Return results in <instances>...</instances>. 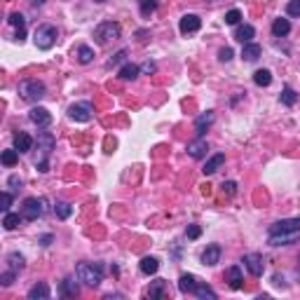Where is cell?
Listing matches in <instances>:
<instances>
[{
	"instance_id": "obj_1",
	"label": "cell",
	"mask_w": 300,
	"mask_h": 300,
	"mask_svg": "<svg viewBox=\"0 0 300 300\" xmlns=\"http://www.w3.org/2000/svg\"><path fill=\"white\" fill-rule=\"evenodd\" d=\"M56 146V139L49 131H38V157H36V169L40 174L49 172V155Z\"/></svg>"
},
{
	"instance_id": "obj_2",
	"label": "cell",
	"mask_w": 300,
	"mask_h": 300,
	"mask_svg": "<svg viewBox=\"0 0 300 300\" xmlns=\"http://www.w3.org/2000/svg\"><path fill=\"white\" fill-rule=\"evenodd\" d=\"M19 96L28 101V104H38V101H43L47 96V87H45L43 80H36V78H28V80H21L17 87Z\"/></svg>"
},
{
	"instance_id": "obj_3",
	"label": "cell",
	"mask_w": 300,
	"mask_h": 300,
	"mask_svg": "<svg viewBox=\"0 0 300 300\" xmlns=\"http://www.w3.org/2000/svg\"><path fill=\"white\" fill-rule=\"evenodd\" d=\"M104 275H106V270L101 263H80L78 268H75V277H78L82 284H87V286H92V288L104 282Z\"/></svg>"
},
{
	"instance_id": "obj_4",
	"label": "cell",
	"mask_w": 300,
	"mask_h": 300,
	"mask_svg": "<svg viewBox=\"0 0 300 300\" xmlns=\"http://www.w3.org/2000/svg\"><path fill=\"white\" fill-rule=\"evenodd\" d=\"M120 36H122V28H120L117 21H104V24H98L94 28V40L98 45H108L113 40H117Z\"/></svg>"
},
{
	"instance_id": "obj_5",
	"label": "cell",
	"mask_w": 300,
	"mask_h": 300,
	"mask_svg": "<svg viewBox=\"0 0 300 300\" xmlns=\"http://www.w3.org/2000/svg\"><path fill=\"white\" fill-rule=\"evenodd\" d=\"M45 211H47V199H43V197H28V199H24V207H21L24 221H38V218L45 216Z\"/></svg>"
},
{
	"instance_id": "obj_6",
	"label": "cell",
	"mask_w": 300,
	"mask_h": 300,
	"mask_svg": "<svg viewBox=\"0 0 300 300\" xmlns=\"http://www.w3.org/2000/svg\"><path fill=\"white\" fill-rule=\"evenodd\" d=\"M56 26L52 24H43V26H38L36 33H33V43H36L38 49H52L56 43Z\"/></svg>"
},
{
	"instance_id": "obj_7",
	"label": "cell",
	"mask_w": 300,
	"mask_h": 300,
	"mask_svg": "<svg viewBox=\"0 0 300 300\" xmlns=\"http://www.w3.org/2000/svg\"><path fill=\"white\" fill-rule=\"evenodd\" d=\"M92 113H94V108L89 101H78V104H73L68 108V117L75 120V122H89V120H92Z\"/></svg>"
},
{
	"instance_id": "obj_8",
	"label": "cell",
	"mask_w": 300,
	"mask_h": 300,
	"mask_svg": "<svg viewBox=\"0 0 300 300\" xmlns=\"http://www.w3.org/2000/svg\"><path fill=\"white\" fill-rule=\"evenodd\" d=\"M286 232H300V216L298 218H284L270 225V235H286Z\"/></svg>"
},
{
	"instance_id": "obj_9",
	"label": "cell",
	"mask_w": 300,
	"mask_h": 300,
	"mask_svg": "<svg viewBox=\"0 0 300 300\" xmlns=\"http://www.w3.org/2000/svg\"><path fill=\"white\" fill-rule=\"evenodd\" d=\"M28 120L33 124H38V127H49L52 124V113L47 108H43V106H33L31 113H28Z\"/></svg>"
},
{
	"instance_id": "obj_10",
	"label": "cell",
	"mask_w": 300,
	"mask_h": 300,
	"mask_svg": "<svg viewBox=\"0 0 300 300\" xmlns=\"http://www.w3.org/2000/svg\"><path fill=\"white\" fill-rule=\"evenodd\" d=\"M244 268L251 272L253 277H263V272H265V265H263V258L258 256V253H246L244 256Z\"/></svg>"
},
{
	"instance_id": "obj_11",
	"label": "cell",
	"mask_w": 300,
	"mask_h": 300,
	"mask_svg": "<svg viewBox=\"0 0 300 300\" xmlns=\"http://www.w3.org/2000/svg\"><path fill=\"white\" fill-rule=\"evenodd\" d=\"M199 26H202V19L197 17V14H183L181 21H178V28H181L183 36H188V33H197L199 31Z\"/></svg>"
},
{
	"instance_id": "obj_12",
	"label": "cell",
	"mask_w": 300,
	"mask_h": 300,
	"mask_svg": "<svg viewBox=\"0 0 300 300\" xmlns=\"http://www.w3.org/2000/svg\"><path fill=\"white\" fill-rule=\"evenodd\" d=\"M207 150H209V146H207V141H204V136H197L192 143H188V155L192 159L207 157Z\"/></svg>"
},
{
	"instance_id": "obj_13",
	"label": "cell",
	"mask_w": 300,
	"mask_h": 300,
	"mask_svg": "<svg viewBox=\"0 0 300 300\" xmlns=\"http://www.w3.org/2000/svg\"><path fill=\"white\" fill-rule=\"evenodd\" d=\"M214 120H216V115H214V111H207V113H202V115L195 120V134L197 136H204L207 134V129L214 124Z\"/></svg>"
},
{
	"instance_id": "obj_14",
	"label": "cell",
	"mask_w": 300,
	"mask_h": 300,
	"mask_svg": "<svg viewBox=\"0 0 300 300\" xmlns=\"http://www.w3.org/2000/svg\"><path fill=\"white\" fill-rule=\"evenodd\" d=\"M221 253H223V249H221L218 244L207 246V251L202 253V263H204V265H209V268H214V265L221 263Z\"/></svg>"
},
{
	"instance_id": "obj_15",
	"label": "cell",
	"mask_w": 300,
	"mask_h": 300,
	"mask_svg": "<svg viewBox=\"0 0 300 300\" xmlns=\"http://www.w3.org/2000/svg\"><path fill=\"white\" fill-rule=\"evenodd\" d=\"M253 36H256V28L251 24H237V28H235V40H239L242 45L251 43Z\"/></svg>"
},
{
	"instance_id": "obj_16",
	"label": "cell",
	"mask_w": 300,
	"mask_h": 300,
	"mask_svg": "<svg viewBox=\"0 0 300 300\" xmlns=\"http://www.w3.org/2000/svg\"><path fill=\"white\" fill-rule=\"evenodd\" d=\"M227 284H230L232 291H239V288L244 286V275H242V268H239V265L227 268Z\"/></svg>"
},
{
	"instance_id": "obj_17",
	"label": "cell",
	"mask_w": 300,
	"mask_h": 300,
	"mask_svg": "<svg viewBox=\"0 0 300 300\" xmlns=\"http://www.w3.org/2000/svg\"><path fill=\"white\" fill-rule=\"evenodd\" d=\"M80 282V279H78ZM78 282H75V277H66L61 282V286H59V293L63 295V298H75V295L80 293V286Z\"/></svg>"
},
{
	"instance_id": "obj_18",
	"label": "cell",
	"mask_w": 300,
	"mask_h": 300,
	"mask_svg": "<svg viewBox=\"0 0 300 300\" xmlns=\"http://www.w3.org/2000/svg\"><path fill=\"white\" fill-rule=\"evenodd\" d=\"M223 162H225V155H223V153H216L214 157H209L207 164H204V169H202L204 176H214V174L223 166Z\"/></svg>"
},
{
	"instance_id": "obj_19",
	"label": "cell",
	"mask_w": 300,
	"mask_h": 300,
	"mask_svg": "<svg viewBox=\"0 0 300 300\" xmlns=\"http://www.w3.org/2000/svg\"><path fill=\"white\" fill-rule=\"evenodd\" d=\"M197 284H199V279H197L195 275H181V279H178V291H181V293H195Z\"/></svg>"
},
{
	"instance_id": "obj_20",
	"label": "cell",
	"mask_w": 300,
	"mask_h": 300,
	"mask_svg": "<svg viewBox=\"0 0 300 300\" xmlns=\"http://www.w3.org/2000/svg\"><path fill=\"white\" fill-rule=\"evenodd\" d=\"M14 148H17L19 153H28L33 148V139L26 131H19V134H14Z\"/></svg>"
},
{
	"instance_id": "obj_21",
	"label": "cell",
	"mask_w": 300,
	"mask_h": 300,
	"mask_svg": "<svg viewBox=\"0 0 300 300\" xmlns=\"http://www.w3.org/2000/svg\"><path fill=\"white\" fill-rule=\"evenodd\" d=\"M26 268V258L21 256L19 251H12L10 256H7V270H12V272H21V270Z\"/></svg>"
},
{
	"instance_id": "obj_22",
	"label": "cell",
	"mask_w": 300,
	"mask_h": 300,
	"mask_svg": "<svg viewBox=\"0 0 300 300\" xmlns=\"http://www.w3.org/2000/svg\"><path fill=\"white\" fill-rule=\"evenodd\" d=\"M139 270H141L146 277H150V275H155V272L159 270V260H157V258H153V256H146V258H141Z\"/></svg>"
},
{
	"instance_id": "obj_23",
	"label": "cell",
	"mask_w": 300,
	"mask_h": 300,
	"mask_svg": "<svg viewBox=\"0 0 300 300\" xmlns=\"http://www.w3.org/2000/svg\"><path fill=\"white\" fill-rule=\"evenodd\" d=\"M49 295H52V291H49V286L45 282L36 284V286L28 291V298L31 300H49Z\"/></svg>"
},
{
	"instance_id": "obj_24",
	"label": "cell",
	"mask_w": 300,
	"mask_h": 300,
	"mask_svg": "<svg viewBox=\"0 0 300 300\" xmlns=\"http://www.w3.org/2000/svg\"><path fill=\"white\" fill-rule=\"evenodd\" d=\"M272 33H275V38H286L288 33H291V21L288 19H275V24H272Z\"/></svg>"
},
{
	"instance_id": "obj_25",
	"label": "cell",
	"mask_w": 300,
	"mask_h": 300,
	"mask_svg": "<svg viewBox=\"0 0 300 300\" xmlns=\"http://www.w3.org/2000/svg\"><path fill=\"white\" fill-rule=\"evenodd\" d=\"M260 45L256 43H246L244 49H242V56H244V61H258V56H260Z\"/></svg>"
},
{
	"instance_id": "obj_26",
	"label": "cell",
	"mask_w": 300,
	"mask_h": 300,
	"mask_svg": "<svg viewBox=\"0 0 300 300\" xmlns=\"http://www.w3.org/2000/svg\"><path fill=\"white\" fill-rule=\"evenodd\" d=\"M195 295L199 300H216L218 298V295H216V291L211 286H209V284H204V282H199L197 284V288H195Z\"/></svg>"
},
{
	"instance_id": "obj_27",
	"label": "cell",
	"mask_w": 300,
	"mask_h": 300,
	"mask_svg": "<svg viewBox=\"0 0 300 300\" xmlns=\"http://www.w3.org/2000/svg\"><path fill=\"white\" fill-rule=\"evenodd\" d=\"M298 239V232H286V235H270V244L272 246H284V244H291Z\"/></svg>"
},
{
	"instance_id": "obj_28",
	"label": "cell",
	"mask_w": 300,
	"mask_h": 300,
	"mask_svg": "<svg viewBox=\"0 0 300 300\" xmlns=\"http://www.w3.org/2000/svg\"><path fill=\"white\" fill-rule=\"evenodd\" d=\"M21 221H24V216L12 214V211H7V214L3 216V225H5V230H17V227L21 225Z\"/></svg>"
},
{
	"instance_id": "obj_29",
	"label": "cell",
	"mask_w": 300,
	"mask_h": 300,
	"mask_svg": "<svg viewBox=\"0 0 300 300\" xmlns=\"http://www.w3.org/2000/svg\"><path fill=\"white\" fill-rule=\"evenodd\" d=\"M78 61L82 63V66H87V63L94 61V49L89 47V45H80L78 47Z\"/></svg>"
},
{
	"instance_id": "obj_30",
	"label": "cell",
	"mask_w": 300,
	"mask_h": 300,
	"mask_svg": "<svg viewBox=\"0 0 300 300\" xmlns=\"http://www.w3.org/2000/svg\"><path fill=\"white\" fill-rule=\"evenodd\" d=\"M253 82H256L258 87H268L270 82H272V73H270L268 68H258L256 73H253Z\"/></svg>"
},
{
	"instance_id": "obj_31",
	"label": "cell",
	"mask_w": 300,
	"mask_h": 300,
	"mask_svg": "<svg viewBox=\"0 0 300 300\" xmlns=\"http://www.w3.org/2000/svg\"><path fill=\"white\" fill-rule=\"evenodd\" d=\"M164 288H166L164 279H155V282H150V288H148V298H162Z\"/></svg>"
},
{
	"instance_id": "obj_32",
	"label": "cell",
	"mask_w": 300,
	"mask_h": 300,
	"mask_svg": "<svg viewBox=\"0 0 300 300\" xmlns=\"http://www.w3.org/2000/svg\"><path fill=\"white\" fill-rule=\"evenodd\" d=\"M0 162L5 166H14L19 162V150L17 148H10V150H3V155H0Z\"/></svg>"
},
{
	"instance_id": "obj_33",
	"label": "cell",
	"mask_w": 300,
	"mask_h": 300,
	"mask_svg": "<svg viewBox=\"0 0 300 300\" xmlns=\"http://www.w3.org/2000/svg\"><path fill=\"white\" fill-rule=\"evenodd\" d=\"M139 71H141V68L134 66V63H124V66L117 71V75H120L122 80H134L136 75H139Z\"/></svg>"
},
{
	"instance_id": "obj_34",
	"label": "cell",
	"mask_w": 300,
	"mask_h": 300,
	"mask_svg": "<svg viewBox=\"0 0 300 300\" xmlns=\"http://www.w3.org/2000/svg\"><path fill=\"white\" fill-rule=\"evenodd\" d=\"M54 211H56V216H59L61 221H66V218H71V214H73V207H71L68 202H56Z\"/></svg>"
},
{
	"instance_id": "obj_35",
	"label": "cell",
	"mask_w": 300,
	"mask_h": 300,
	"mask_svg": "<svg viewBox=\"0 0 300 300\" xmlns=\"http://www.w3.org/2000/svg\"><path fill=\"white\" fill-rule=\"evenodd\" d=\"M139 7H141V14L143 17H150V12L157 10V0H136Z\"/></svg>"
},
{
	"instance_id": "obj_36",
	"label": "cell",
	"mask_w": 300,
	"mask_h": 300,
	"mask_svg": "<svg viewBox=\"0 0 300 300\" xmlns=\"http://www.w3.org/2000/svg\"><path fill=\"white\" fill-rule=\"evenodd\" d=\"M295 101H298V94H295L291 87H284L282 89V104L284 106H295Z\"/></svg>"
},
{
	"instance_id": "obj_37",
	"label": "cell",
	"mask_w": 300,
	"mask_h": 300,
	"mask_svg": "<svg viewBox=\"0 0 300 300\" xmlns=\"http://www.w3.org/2000/svg\"><path fill=\"white\" fill-rule=\"evenodd\" d=\"M239 21H242V12H239V10H230V12L225 14V24L227 26H237Z\"/></svg>"
},
{
	"instance_id": "obj_38",
	"label": "cell",
	"mask_w": 300,
	"mask_h": 300,
	"mask_svg": "<svg viewBox=\"0 0 300 300\" xmlns=\"http://www.w3.org/2000/svg\"><path fill=\"white\" fill-rule=\"evenodd\" d=\"M10 24L17 26V28H26V17L21 12H12L10 14Z\"/></svg>"
},
{
	"instance_id": "obj_39",
	"label": "cell",
	"mask_w": 300,
	"mask_h": 300,
	"mask_svg": "<svg viewBox=\"0 0 300 300\" xmlns=\"http://www.w3.org/2000/svg\"><path fill=\"white\" fill-rule=\"evenodd\" d=\"M14 279H17V272H12V270H5V272L0 275V284H3V286H12Z\"/></svg>"
},
{
	"instance_id": "obj_40",
	"label": "cell",
	"mask_w": 300,
	"mask_h": 300,
	"mask_svg": "<svg viewBox=\"0 0 300 300\" xmlns=\"http://www.w3.org/2000/svg\"><path fill=\"white\" fill-rule=\"evenodd\" d=\"M286 14L288 17H300V0H288Z\"/></svg>"
},
{
	"instance_id": "obj_41",
	"label": "cell",
	"mask_w": 300,
	"mask_h": 300,
	"mask_svg": "<svg viewBox=\"0 0 300 300\" xmlns=\"http://www.w3.org/2000/svg\"><path fill=\"white\" fill-rule=\"evenodd\" d=\"M202 235V227L197 225V223H192V225H188V230H185V237L188 239H197Z\"/></svg>"
},
{
	"instance_id": "obj_42",
	"label": "cell",
	"mask_w": 300,
	"mask_h": 300,
	"mask_svg": "<svg viewBox=\"0 0 300 300\" xmlns=\"http://www.w3.org/2000/svg\"><path fill=\"white\" fill-rule=\"evenodd\" d=\"M232 56H235V52H232V47H223L221 52H218V59H221V61H232Z\"/></svg>"
},
{
	"instance_id": "obj_43",
	"label": "cell",
	"mask_w": 300,
	"mask_h": 300,
	"mask_svg": "<svg viewBox=\"0 0 300 300\" xmlns=\"http://www.w3.org/2000/svg\"><path fill=\"white\" fill-rule=\"evenodd\" d=\"M10 207H12V192H7V190H5V192H3V207H0V209H3V214H7Z\"/></svg>"
},
{
	"instance_id": "obj_44",
	"label": "cell",
	"mask_w": 300,
	"mask_h": 300,
	"mask_svg": "<svg viewBox=\"0 0 300 300\" xmlns=\"http://www.w3.org/2000/svg\"><path fill=\"white\" fill-rule=\"evenodd\" d=\"M124 56H127V52H124V49H120V52H117V54L113 56L111 61H108V66H115V63H120V61L124 59Z\"/></svg>"
},
{
	"instance_id": "obj_45",
	"label": "cell",
	"mask_w": 300,
	"mask_h": 300,
	"mask_svg": "<svg viewBox=\"0 0 300 300\" xmlns=\"http://www.w3.org/2000/svg\"><path fill=\"white\" fill-rule=\"evenodd\" d=\"M223 190H225L227 195H235V192H237V183H235V181H227V183H223Z\"/></svg>"
},
{
	"instance_id": "obj_46",
	"label": "cell",
	"mask_w": 300,
	"mask_h": 300,
	"mask_svg": "<svg viewBox=\"0 0 300 300\" xmlns=\"http://www.w3.org/2000/svg\"><path fill=\"white\" fill-rule=\"evenodd\" d=\"M141 71H143V73H148V75H150V73H155V71H157V66H155L153 61H146V63L141 66Z\"/></svg>"
},
{
	"instance_id": "obj_47",
	"label": "cell",
	"mask_w": 300,
	"mask_h": 300,
	"mask_svg": "<svg viewBox=\"0 0 300 300\" xmlns=\"http://www.w3.org/2000/svg\"><path fill=\"white\" fill-rule=\"evenodd\" d=\"M7 183L12 185L14 190H19V188H21V178H19V176H10V181H7Z\"/></svg>"
},
{
	"instance_id": "obj_48",
	"label": "cell",
	"mask_w": 300,
	"mask_h": 300,
	"mask_svg": "<svg viewBox=\"0 0 300 300\" xmlns=\"http://www.w3.org/2000/svg\"><path fill=\"white\" fill-rule=\"evenodd\" d=\"M49 242H52V235H43V237H40V244L43 246H47Z\"/></svg>"
},
{
	"instance_id": "obj_49",
	"label": "cell",
	"mask_w": 300,
	"mask_h": 300,
	"mask_svg": "<svg viewBox=\"0 0 300 300\" xmlns=\"http://www.w3.org/2000/svg\"><path fill=\"white\" fill-rule=\"evenodd\" d=\"M24 38H26V28H19V31H17V40H19V43H21Z\"/></svg>"
},
{
	"instance_id": "obj_50",
	"label": "cell",
	"mask_w": 300,
	"mask_h": 300,
	"mask_svg": "<svg viewBox=\"0 0 300 300\" xmlns=\"http://www.w3.org/2000/svg\"><path fill=\"white\" fill-rule=\"evenodd\" d=\"M33 3H36V5H45V3H47V0H33Z\"/></svg>"
},
{
	"instance_id": "obj_51",
	"label": "cell",
	"mask_w": 300,
	"mask_h": 300,
	"mask_svg": "<svg viewBox=\"0 0 300 300\" xmlns=\"http://www.w3.org/2000/svg\"><path fill=\"white\" fill-rule=\"evenodd\" d=\"M96 3H106V0H96Z\"/></svg>"
}]
</instances>
